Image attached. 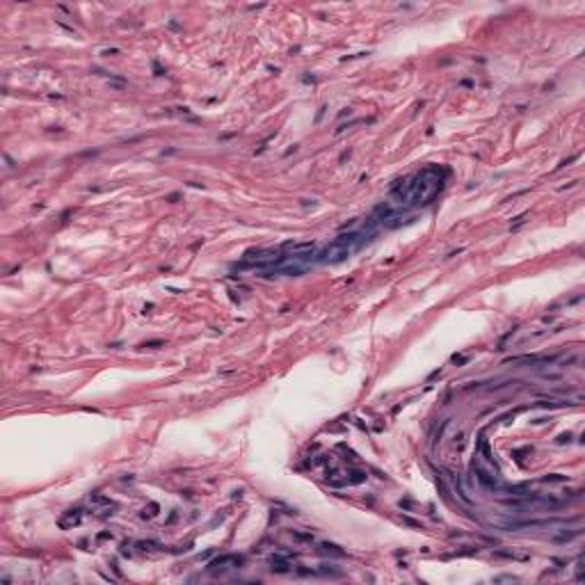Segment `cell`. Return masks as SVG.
Returning a JSON list of instances; mask_svg holds the SVG:
<instances>
[{
	"label": "cell",
	"mask_w": 585,
	"mask_h": 585,
	"mask_svg": "<svg viewBox=\"0 0 585 585\" xmlns=\"http://www.w3.org/2000/svg\"><path fill=\"white\" fill-rule=\"evenodd\" d=\"M446 181V172L439 165H428L421 172H417L412 178H402L398 185H393L391 199L395 204H410V206H426L430 204Z\"/></svg>",
	"instance_id": "6da1fadb"
},
{
	"label": "cell",
	"mask_w": 585,
	"mask_h": 585,
	"mask_svg": "<svg viewBox=\"0 0 585 585\" xmlns=\"http://www.w3.org/2000/svg\"><path fill=\"white\" fill-rule=\"evenodd\" d=\"M368 238H371V233H366V231H350V233H345V235H338V238L332 245H329L327 250L316 254V261L318 263H338V261H343V259L350 257V254H355L357 250H359L362 245H366Z\"/></svg>",
	"instance_id": "7a4b0ae2"
},
{
	"label": "cell",
	"mask_w": 585,
	"mask_h": 585,
	"mask_svg": "<svg viewBox=\"0 0 585 585\" xmlns=\"http://www.w3.org/2000/svg\"><path fill=\"white\" fill-rule=\"evenodd\" d=\"M240 562H242L240 555H222V558H218V560L211 562V569H213V572H224V569H229L231 565H233V567H238Z\"/></svg>",
	"instance_id": "3957f363"
},
{
	"label": "cell",
	"mask_w": 585,
	"mask_h": 585,
	"mask_svg": "<svg viewBox=\"0 0 585 585\" xmlns=\"http://www.w3.org/2000/svg\"><path fill=\"white\" fill-rule=\"evenodd\" d=\"M270 569L272 572H279V574H286L290 569V562H288V558H284V555H272V558H270Z\"/></svg>",
	"instance_id": "277c9868"
}]
</instances>
